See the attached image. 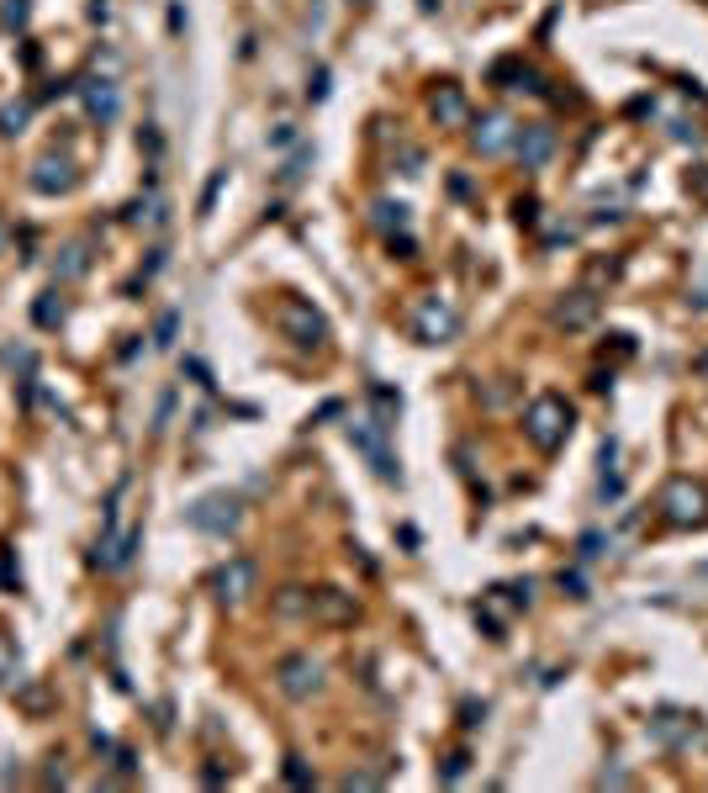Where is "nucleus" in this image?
Here are the masks:
<instances>
[{
  "instance_id": "1",
  "label": "nucleus",
  "mask_w": 708,
  "mask_h": 793,
  "mask_svg": "<svg viewBox=\"0 0 708 793\" xmlns=\"http://www.w3.org/2000/svg\"><path fill=\"white\" fill-rule=\"evenodd\" d=\"M576 429V408L561 397V392H539L529 408H524V439L539 450V455H555L571 439Z\"/></svg>"
},
{
  "instance_id": "2",
  "label": "nucleus",
  "mask_w": 708,
  "mask_h": 793,
  "mask_svg": "<svg viewBox=\"0 0 708 793\" xmlns=\"http://www.w3.org/2000/svg\"><path fill=\"white\" fill-rule=\"evenodd\" d=\"M275 323H281V334L302 349V355L328 349V318L312 302H302V297H281V302H275Z\"/></svg>"
},
{
  "instance_id": "3",
  "label": "nucleus",
  "mask_w": 708,
  "mask_h": 793,
  "mask_svg": "<svg viewBox=\"0 0 708 793\" xmlns=\"http://www.w3.org/2000/svg\"><path fill=\"white\" fill-rule=\"evenodd\" d=\"M656 508L672 529H698V524H708V487L693 482V476H672V482L661 487Z\"/></svg>"
},
{
  "instance_id": "4",
  "label": "nucleus",
  "mask_w": 708,
  "mask_h": 793,
  "mask_svg": "<svg viewBox=\"0 0 708 793\" xmlns=\"http://www.w3.org/2000/svg\"><path fill=\"white\" fill-rule=\"evenodd\" d=\"M185 524H191L196 534H212V540H228V534H238V524H244V497L238 492L196 497V503L185 508Z\"/></svg>"
},
{
  "instance_id": "5",
  "label": "nucleus",
  "mask_w": 708,
  "mask_h": 793,
  "mask_svg": "<svg viewBox=\"0 0 708 793\" xmlns=\"http://www.w3.org/2000/svg\"><path fill=\"white\" fill-rule=\"evenodd\" d=\"M344 434H349V445L370 460V471H376L381 482H402V466H397V455H391V445H386V423L381 418L360 413V418L344 423Z\"/></svg>"
},
{
  "instance_id": "6",
  "label": "nucleus",
  "mask_w": 708,
  "mask_h": 793,
  "mask_svg": "<svg viewBox=\"0 0 708 793\" xmlns=\"http://www.w3.org/2000/svg\"><path fill=\"white\" fill-rule=\"evenodd\" d=\"M598 312H603L598 291H592V286H571V291H561V297L550 302V323L566 328V334H582V328L598 323Z\"/></svg>"
},
{
  "instance_id": "7",
  "label": "nucleus",
  "mask_w": 708,
  "mask_h": 793,
  "mask_svg": "<svg viewBox=\"0 0 708 793\" xmlns=\"http://www.w3.org/2000/svg\"><path fill=\"white\" fill-rule=\"evenodd\" d=\"M413 334H418V344H450V339L460 334V312H455V302L423 297V302L413 307Z\"/></svg>"
},
{
  "instance_id": "8",
  "label": "nucleus",
  "mask_w": 708,
  "mask_h": 793,
  "mask_svg": "<svg viewBox=\"0 0 708 793\" xmlns=\"http://www.w3.org/2000/svg\"><path fill=\"white\" fill-rule=\"evenodd\" d=\"M275 688L302 704V698H312V693L323 688V667H318V661H312L307 651H291V656L275 661Z\"/></svg>"
},
{
  "instance_id": "9",
  "label": "nucleus",
  "mask_w": 708,
  "mask_h": 793,
  "mask_svg": "<svg viewBox=\"0 0 708 793\" xmlns=\"http://www.w3.org/2000/svg\"><path fill=\"white\" fill-rule=\"evenodd\" d=\"M27 186H32L37 196H69L74 186H80V164H74L69 154H43V159L32 164Z\"/></svg>"
},
{
  "instance_id": "10",
  "label": "nucleus",
  "mask_w": 708,
  "mask_h": 793,
  "mask_svg": "<svg viewBox=\"0 0 708 793\" xmlns=\"http://www.w3.org/2000/svg\"><path fill=\"white\" fill-rule=\"evenodd\" d=\"M513 138H518V122L508 117V112H481L476 122H471V149L476 154H508L513 149Z\"/></svg>"
},
{
  "instance_id": "11",
  "label": "nucleus",
  "mask_w": 708,
  "mask_h": 793,
  "mask_svg": "<svg viewBox=\"0 0 708 793\" xmlns=\"http://www.w3.org/2000/svg\"><path fill=\"white\" fill-rule=\"evenodd\" d=\"M254 582H259L254 561H249V556H233V561H222V566H217V577H212V593H217V603L238 608V603H244V598L254 593Z\"/></svg>"
},
{
  "instance_id": "12",
  "label": "nucleus",
  "mask_w": 708,
  "mask_h": 793,
  "mask_svg": "<svg viewBox=\"0 0 708 793\" xmlns=\"http://www.w3.org/2000/svg\"><path fill=\"white\" fill-rule=\"evenodd\" d=\"M703 725H698V714H682V709H656L650 714V741H661V746H693V741H703Z\"/></svg>"
},
{
  "instance_id": "13",
  "label": "nucleus",
  "mask_w": 708,
  "mask_h": 793,
  "mask_svg": "<svg viewBox=\"0 0 708 793\" xmlns=\"http://www.w3.org/2000/svg\"><path fill=\"white\" fill-rule=\"evenodd\" d=\"M550 154H555V127H550V122H529V127H518V138H513V159L524 164V170H545Z\"/></svg>"
},
{
  "instance_id": "14",
  "label": "nucleus",
  "mask_w": 708,
  "mask_h": 793,
  "mask_svg": "<svg viewBox=\"0 0 708 793\" xmlns=\"http://www.w3.org/2000/svg\"><path fill=\"white\" fill-rule=\"evenodd\" d=\"M354 614H360L354 593H344V587H312L307 619H318V624H354Z\"/></svg>"
},
{
  "instance_id": "15",
  "label": "nucleus",
  "mask_w": 708,
  "mask_h": 793,
  "mask_svg": "<svg viewBox=\"0 0 708 793\" xmlns=\"http://www.w3.org/2000/svg\"><path fill=\"white\" fill-rule=\"evenodd\" d=\"M428 117H434L439 127H465V122H471V101H465L460 85L444 80V85L428 90Z\"/></svg>"
},
{
  "instance_id": "16",
  "label": "nucleus",
  "mask_w": 708,
  "mask_h": 793,
  "mask_svg": "<svg viewBox=\"0 0 708 793\" xmlns=\"http://www.w3.org/2000/svg\"><path fill=\"white\" fill-rule=\"evenodd\" d=\"M74 90H80V101H85L90 122H117V112H122V96H117V85H111V80L90 75V80H74Z\"/></svg>"
},
{
  "instance_id": "17",
  "label": "nucleus",
  "mask_w": 708,
  "mask_h": 793,
  "mask_svg": "<svg viewBox=\"0 0 708 793\" xmlns=\"http://www.w3.org/2000/svg\"><path fill=\"white\" fill-rule=\"evenodd\" d=\"M85 270H90V249L85 244H64L59 260H53V281H80Z\"/></svg>"
},
{
  "instance_id": "18",
  "label": "nucleus",
  "mask_w": 708,
  "mask_h": 793,
  "mask_svg": "<svg viewBox=\"0 0 708 793\" xmlns=\"http://www.w3.org/2000/svg\"><path fill=\"white\" fill-rule=\"evenodd\" d=\"M0 365H6L11 376L32 381V376H37V349H32V344H0Z\"/></svg>"
},
{
  "instance_id": "19",
  "label": "nucleus",
  "mask_w": 708,
  "mask_h": 793,
  "mask_svg": "<svg viewBox=\"0 0 708 793\" xmlns=\"http://www.w3.org/2000/svg\"><path fill=\"white\" fill-rule=\"evenodd\" d=\"M370 223H376L386 238L391 233H407V207H402V201H391V196H381L376 207H370Z\"/></svg>"
},
{
  "instance_id": "20",
  "label": "nucleus",
  "mask_w": 708,
  "mask_h": 793,
  "mask_svg": "<svg viewBox=\"0 0 708 793\" xmlns=\"http://www.w3.org/2000/svg\"><path fill=\"white\" fill-rule=\"evenodd\" d=\"M64 318H69V307L59 302V291H43V297L32 302V323L37 328H64Z\"/></svg>"
},
{
  "instance_id": "21",
  "label": "nucleus",
  "mask_w": 708,
  "mask_h": 793,
  "mask_svg": "<svg viewBox=\"0 0 708 793\" xmlns=\"http://www.w3.org/2000/svg\"><path fill=\"white\" fill-rule=\"evenodd\" d=\"M307 603H312V587H281L270 608H275L281 619H307Z\"/></svg>"
},
{
  "instance_id": "22",
  "label": "nucleus",
  "mask_w": 708,
  "mask_h": 793,
  "mask_svg": "<svg viewBox=\"0 0 708 793\" xmlns=\"http://www.w3.org/2000/svg\"><path fill=\"white\" fill-rule=\"evenodd\" d=\"M11 682H22V651L11 635H0V688H11Z\"/></svg>"
},
{
  "instance_id": "23",
  "label": "nucleus",
  "mask_w": 708,
  "mask_h": 793,
  "mask_svg": "<svg viewBox=\"0 0 708 793\" xmlns=\"http://www.w3.org/2000/svg\"><path fill=\"white\" fill-rule=\"evenodd\" d=\"M370 402H376V418L391 429V423H397V413H402V397L391 392V386H381V381H376V386H370Z\"/></svg>"
},
{
  "instance_id": "24",
  "label": "nucleus",
  "mask_w": 708,
  "mask_h": 793,
  "mask_svg": "<svg viewBox=\"0 0 708 793\" xmlns=\"http://www.w3.org/2000/svg\"><path fill=\"white\" fill-rule=\"evenodd\" d=\"M608 545H613V540H608L603 529H587L582 540H576V561H582V566H587V561H603V556H608Z\"/></svg>"
},
{
  "instance_id": "25",
  "label": "nucleus",
  "mask_w": 708,
  "mask_h": 793,
  "mask_svg": "<svg viewBox=\"0 0 708 793\" xmlns=\"http://www.w3.org/2000/svg\"><path fill=\"white\" fill-rule=\"evenodd\" d=\"M27 117H32V106H27V101H6V106H0V133L16 138V133L27 127Z\"/></svg>"
},
{
  "instance_id": "26",
  "label": "nucleus",
  "mask_w": 708,
  "mask_h": 793,
  "mask_svg": "<svg viewBox=\"0 0 708 793\" xmlns=\"http://www.w3.org/2000/svg\"><path fill=\"white\" fill-rule=\"evenodd\" d=\"M281 772H286V783H291V788H312V783H318V772H312V767H307V756H296V751L281 762Z\"/></svg>"
},
{
  "instance_id": "27",
  "label": "nucleus",
  "mask_w": 708,
  "mask_h": 793,
  "mask_svg": "<svg viewBox=\"0 0 708 793\" xmlns=\"http://www.w3.org/2000/svg\"><path fill=\"white\" fill-rule=\"evenodd\" d=\"M32 16V0H0V27L6 32H22Z\"/></svg>"
},
{
  "instance_id": "28",
  "label": "nucleus",
  "mask_w": 708,
  "mask_h": 793,
  "mask_svg": "<svg viewBox=\"0 0 708 793\" xmlns=\"http://www.w3.org/2000/svg\"><path fill=\"white\" fill-rule=\"evenodd\" d=\"M555 582H561V593H566V598H592V587H587V571H582V566H561V577H555Z\"/></svg>"
},
{
  "instance_id": "29",
  "label": "nucleus",
  "mask_w": 708,
  "mask_h": 793,
  "mask_svg": "<svg viewBox=\"0 0 708 793\" xmlns=\"http://www.w3.org/2000/svg\"><path fill=\"white\" fill-rule=\"evenodd\" d=\"M465 772H471V751L460 746V751H450V756H444V767H439V783H460Z\"/></svg>"
},
{
  "instance_id": "30",
  "label": "nucleus",
  "mask_w": 708,
  "mask_h": 793,
  "mask_svg": "<svg viewBox=\"0 0 708 793\" xmlns=\"http://www.w3.org/2000/svg\"><path fill=\"white\" fill-rule=\"evenodd\" d=\"M175 334H180V312L170 307V312H159V323H154V344H159V349H170V344H175Z\"/></svg>"
},
{
  "instance_id": "31",
  "label": "nucleus",
  "mask_w": 708,
  "mask_h": 793,
  "mask_svg": "<svg viewBox=\"0 0 708 793\" xmlns=\"http://www.w3.org/2000/svg\"><path fill=\"white\" fill-rule=\"evenodd\" d=\"M598 497H603V503H619V497H624V476H619V466L598 476Z\"/></svg>"
},
{
  "instance_id": "32",
  "label": "nucleus",
  "mask_w": 708,
  "mask_h": 793,
  "mask_svg": "<svg viewBox=\"0 0 708 793\" xmlns=\"http://www.w3.org/2000/svg\"><path fill=\"white\" fill-rule=\"evenodd\" d=\"M222 186H228V170H217V175L207 180V191H201V212H212V207H217V196H222Z\"/></svg>"
},
{
  "instance_id": "33",
  "label": "nucleus",
  "mask_w": 708,
  "mask_h": 793,
  "mask_svg": "<svg viewBox=\"0 0 708 793\" xmlns=\"http://www.w3.org/2000/svg\"><path fill=\"white\" fill-rule=\"evenodd\" d=\"M513 217H518L524 228H534V223H539V201H534V196H518V201H513Z\"/></svg>"
},
{
  "instance_id": "34",
  "label": "nucleus",
  "mask_w": 708,
  "mask_h": 793,
  "mask_svg": "<svg viewBox=\"0 0 708 793\" xmlns=\"http://www.w3.org/2000/svg\"><path fill=\"white\" fill-rule=\"evenodd\" d=\"M481 719H487V704H476V698H465V704H460V725H465V730H476Z\"/></svg>"
},
{
  "instance_id": "35",
  "label": "nucleus",
  "mask_w": 708,
  "mask_h": 793,
  "mask_svg": "<svg viewBox=\"0 0 708 793\" xmlns=\"http://www.w3.org/2000/svg\"><path fill=\"white\" fill-rule=\"evenodd\" d=\"M0 582H6L11 593H22V571L11 566V550H0Z\"/></svg>"
},
{
  "instance_id": "36",
  "label": "nucleus",
  "mask_w": 708,
  "mask_h": 793,
  "mask_svg": "<svg viewBox=\"0 0 708 793\" xmlns=\"http://www.w3.org/2000/svg\"><path fill=\"white\" fill-rule=\"evenodd\" d=\"M170 413H175V392H164V397H159V413H154V434L170 429Z\"/></svg>"
},
{
  "instance_id": "37",
  "label": "nucleus",
  "mask_w": 708,
  "mask_h": 793,
  "mask_svg": "<svg viewBox=\"0 0 708 793\" xmlns=\"http://www.w3.org/2000/svg\"><path fill=\"white\" fill-rule=\"evenodd\" d=\"M307 101H328V69H312V85H307Z\"/></svg>"
},
{
  "instance_id": "38",
  "label": "nucleus",
  "mask_w": 708,
  "mask_h": 793,
  "mask_svg": "<svg viewBox=\"0 0 708 793\" xmlns=\"http://www.w3.org/2000/svg\"><path fill=\"white\" fill-rule=\"evenodd\" d=\"M307 159H312V149H302V154H296V159L286 164V170H281V180H286V186H291V180H302V170H307Z\"/></svg>"
},
{
  "instance_id": "39",
  "label": "nucleus",
  "mask_w": 708,
  "mask_h": 793,
  "mask_svg": "<svg viewBox=\"0 0 708 793\" xmlns=\"http://www.w3.org/2000/svg\"><path fill=\"white\" fill-rule=\"evenodd\" d=\"M391 254H397V260H413V254H418V244H413V238H407V233H402V238L391 233Z\"/></svg>"
},
{
  "instance_id": "40",
  "label": "nucleus",
  "mask_w": 708,
  "mask_h": 793,
  "mask_svg": "<svg viewBox=\"0 0 708 793\" xmlns=\"http://www.w3.org/2000/svg\"><path fill=\"white\" fill-rule=\"evenodd\" d=\"M672 138H677V143H698V127L687 122V117H677V122H672Z\"/></svg>"
},
{
  "instance_id": "41",
  "label": "nucleus",
  "mask_w": 708,
  "mask_h": 793,
  "mask_svg": "<svg viewBox=\"0 0 708 793\" xmlns=\"http://www.w3.org/2000/svg\"><path fill=\"white\" fill-rule=\"evenodd\" d=\"M185 376H191V381H201V386H212V371H207L201 360H185Z\"/></svg>"
},
{
  "instance_id": "42",
  "label": "nucleus",
  "mask_w": 708,
  "mask_h": 793,
  "mask_svg": "<svg viewBox=\"0 0 708 793\" xmlns=\"http://www.w3.org/2000/svg\"><path fill=\"white\" fill-rule=\"evenodd\" d=\"M270 143H275V149H286V143H296V127H291V122H281V127L270 133Z\"/></svg>"
},
{
  "instance_id": "43",
  "label": "nucleus",
  "mask_w": 708,
  "mask_h": 793,
  "mask_svg": "<svg viewBox=\"0 0 708 793\" xmlns=\"http://www.w3.org/2000/svg\"><path fill=\"white\" fill-rule=\"evenodd\" d=\"M117 772H122V778H133V772H138V762H133V751H127V746H117Z\"/></svg>"
},
{
  "instance_id": "44",
  "label": "nucleus",
  "mask_w": 708,
  "mask_h": 793,
  "mask_svg": "<svg viewBox=\"0 0 708 793\" xmlns=\"http://www.w3.org/2000/svg\"><path fill=\"white\" fill-rule=\"evenodd\" d=\"M138 143H143L148 154H159V133H154V127H143V133H138Z\"/></svg>"
},
{
  "instance_id": "45",
  "label": "nucleus",
  "mask_w": 708,
  "mask_h": 793,
  "mask_svg": "<svg viewBox=\"0 0 708 793\" xmlns=\"http://www.w3.org/2000/svg\"><path fill=\"white\" fill-rule=\"evenodd\" d=\"M6 244H11V228H6V217H0V254H6Z\"/></svg>"
}]
</instances>
